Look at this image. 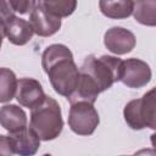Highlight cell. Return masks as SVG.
I'll return each instance as SVG.
<instances>
[{
  "label": "cell",
  "instance_id": "obj_1",
  "mask_svg": "<svg viewBox=\"0 0 156 156\" xmlns=\"http://www.w3.org/2000/svg\"><path fill=\"white\" fill-rule=\"evenodd\" d=\"M41 66L54 90L69 98L79 78V68L73 60L72 51L63 44H51L41 55Z\"/></svg>",
  "mask_w": 156,
  "mask_h": 156
},
{
  "label": "cell",
  "instance_id": "obj_2",
  "mask_svg": "<svg viewBox=\"0 0 156 156\" xmlns=\"http://www.w3.org/2000/svg\"><path fill=\"white\" fill-rule=\"evenodd\" d=\"M29 127L43 141L56 139L63 128L62 112L58 102L54 98L45 95L40 104L30 108Z\"/></svg>",
  "mask_w": 156,
  "mask_h": 156
},
{
  "label": "cell",
  "instance_id": "obj_3",
  "mask_svg": "<svg viewBox=\"0 0 156 156\" xmlns=\"http://www.w3.org/2000/svg\"><path fill=\"white\" fill-rule=\"evenodd\" d=\"M121 58L111 55H102L96 57L95 55H88L79 72L87 74L98 87L99 91L102 93L112 87L113 83L119 82L122 71Z\"/></svg>",
  "mask_w": 156,
  "mask_h": 156
},
{
  "label": "cell",
  "instance_id": "obj_4",
  "mask_svg": "<svg viewBox=\"0 0 156 156\" xmlns=\"http://www.w3.org/2000/svg\"><path fill=\"white\" fill-rule=\"evenodd\" d=\"M123 117L128 127L134 130L144 128L156 129L155 89L145 93L140 99L130 100L123 110Z\"/></svg>",
  "mask_w": 156,
  "mask_h": 156
},
{
  "label": "cell",
  "instance_id": "obj_5",
  "mask_svg": "<svg viewBox=\"0 0 156 156\" xmlns=\"http://www.w3.org/2000/svg\"><path fill=\"white\" fill-rule=\"evenodd\" d=\"M100 123V117L94 104L88 101L71 102L68 113V126L78 135H91Z\"/></svg>",
  "mask_w": 156,
  "mask_h": 156
},
{
  "label": "cell",
  "instance_id": "obj_6",
  "mask_svg": "<svg viewBox=\"0 0 156 156\" xmlns=\"http://www.w3.org/2000/svg\"><path fill=\"white\" fill-rule=\"evenodd\" d=\"M151 80L150 66L139 58H127L122 61V71L119 82L132 89L145 87Z\"/></svg>",
  "mask_w": 156,
  "mask_h": 156
},
{
  "label": "cell",
  "instance_id": "obj_7",
  "mask_svg": "<svg viewBox=\"0 0 156 156\" xmlns=\"http://www.w3.org/2000/svg\"><path fill=\"white\" fill-rule=\"evenodd\" d=\"M104 44L112 54L126 55L135 48L136 39L130 30L123 27H112L105 32Z\"/></svg>",
  "mask_w": 156,
  "mask_h": 156
},
{
  "label": "cell",
  "instance_id": "obj_8",
  "mask_svg": "<svg viewBox=\"0 0 156 156\" xmlns=\"http://www.w3.org/2000/svg\"><path fill=\"white\" fill-rule=\"evenodd\" d=\"M29 23L34 34L39 37H51L61 28V18L51 15L38 4L29 13Z\"/></svg>",
  "mask_w": 156,
  "mask_h": 156
},
{
  "label": "cell",
  "instance_id": "obj_9",
  "mask_svg": "<svg viewBox=\"0 0 156 156\" xmlns=\"http://www.w3.org/2000/svg\"><path fill=\"white\" fill-rule=\"evenodd\" d=\"M9 139L13 154L21 156H32L40 146V138L30 127L9 133Z\"/></svg>",
  "mask_w": 156,
  "mask_h": 156
},
{
  "label": "cell",
  "instance_id": "obj_10",
  "mask_svg": "<svg viewBox=\"0 0 156 156\" xmlns=\"http://www.w3.org/2000/svg\"><path fill=\"white\" fill-rule=\"evenodd\" d=\"M15 98L17 102L23 107L33 108L34 106H37L43 101V99L45 98V93L39 80L26 77L17 80V89Z\"/></svg>",
  "mask_w": 156,
  "mask_h": 156
},
{
  "label": "cell",
  "instance_id": "obj_11",
  "mask_svg": "<svg viewBox=\"0 0 156 156\" xmlns=\"http://www.w3.org/2000/svg\"><path fill=\"white\" fill-rule=\"evenodd\" d=\"M33 34L34 30L29 21H26L16 15L5 22V37L13 45H26L30 41Z\"/></svg>",
  "mask_w": 156,
  "mask_h": 156
},
{
  "label": "cell",
  "instance_id": "obj_12",
  "mask_svg": "<svg viewBox=\"0 0 156 156\" xmlns=\"http://www.w3.org/2000/svg\"><path fill=\"white\" fill-rule=\"evenodd\" d=\"M0 126L9 133L27 127V115L24 110L13 104L4 105L0 107Z\"/></svg>",
  "mask_w": 156,
  "mask_h": 156
},
{
  "label": "cell",
  "instance_id": "obj_13",
  "mask_svg": "<svg viewBox=\"0 0 156 156\" xmlns=\"http://www.w3.org/2000/svg\"><path fill=\"white\" fill-rule=\"evenodd\" d=\"M134 0H100L99 7L104 16L112 20H123L132 15Z\"/></svg>",
  "mask_w": 156,
  "mask_h": 156
},
{
  "label": "cell",
  "instance_id": "obj_14",
  "mask_svg": "<svg viewBox=\"0 0 156 156\" xmlns=\"http://www.w3.org/2000/svg\"><path fill=\"white\" fill-rule=\"evenodd\" d=\"M135 21L140 24L156 26V0H134L133 12Z\"/></svg>",
  "mask_w": 156,
  "mask_h": 156
},
{
  "label": "cell",
  "instance_id": "obj_15",
  "mask_svg": "<svg viewBox=\"0 0 156 156\" xmlns=\"http://www.w3.org/2000/svg\"><path fill=\"white\" fill-rule=\"evenodd\" d=\"M17 80L13 71L6 67H0V102H9L15 98Z\"/></svg>",
  "mask_w": 156,
  "mask_h": 156
},
{
  "label": "cell",
  "instance_id": "obj_16",
  "mask_svg": "<svg viewBox=\"0 0 156 156\" xmlns=\"http://www.w3.org/2000/svg\"><path fill=\"white\" fill-rule=\"evenodd\" d=\"M38 5H40L51 15L65 18L76 11L77 0H38Z\"/></svg>",
  "mask_w": 156,
  "mask_h": 156
},
{
  "label": "cell",
  "instance_id": "obj_17",
  "mask_svg": "<svg viewBox=\"0 0 156 156\" xmlns=\"http://www.w3.org/2000/svg\"><path fill=\"white\" fill-rule=\"evenodd\" d=\"M11 9L18 15H29L37 6L38 0H9Z\"/></svg>",
  "mask_w": 156,
  "mask_h": 156
},
{
  "label": "cell",
  "instance_id": "obj_18",
  "mask_svg": "<svg viewBox=\"0 0 156 156\" xmlns=\"http://www.w3.org/2000/svg\"><path fill=\"white\" fill-rule=\"evenodd\" d=\"M12 16H15V12L11 9L10 1L9 0H0V22L5 23Z\"/></svg>",
  "mask_w": 156,
  "mask_h": 156
},
{
  "label": "cell",
  "instance_id": "obj_19",
  "mask_svg": "<svg viewBox=\"0 0 156 156\" xmlns=\"http://www.w3.org/2000/svg\"><path fill=\"white\" fill-rule=\"evenodd\" d=\"M0 155H13L9 135L0 134Z\"/></svg>",
  "mask_w": 156,
  "mask_h": 156
},
{
  "label": "cell",
  "instance_id": "obj_20",
  "mask_svg": "<svg viewBox=\"0 0 156 156\" xmlns=\"http://www.w3.org/2000/svg\"><path fill=\"white\" fill-rule=\"evenodd\" d=\"M4 37H5V23L0 22V49H1V45H2Z\"/></svg>",
  "mask_w": 156,
  "mask_h": 156
}]
</instances>
